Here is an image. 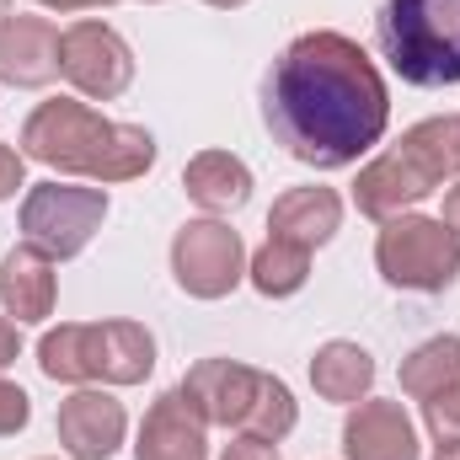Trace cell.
<instances>
[{"instance_id":"cell-30","label":"cell","mask_w":460,"mask_h":460,"mask_svg":"<svg viewBox=\"0 0 460 460\" xmlns=\"http://www.w3.org/2000/svg\"><path fill=\"white\" fill-rule=\"evenodd\" d=\"M434 460H460V445H434Z\"/></svg>"},{"instance_id":"cell-20","label":"cell","mask_w":460,"mask_h":460,"mask_svg":"<svg viewBox=\"0 0 460 460\" xmlns=\"http://www.w3.org/2000/svg\"><path fill=\"white\" fill-rule=\"evenodd\" d=\"M402 391L412 402H434L445 391H460V338L456 332L429 338V343H418L402 358Z\"/></svg>"},{"instance_id":"cell-32","label":"cell","mask_w":460,"mask_h":460,"mask_svg":"<svg viewBox=\"0 0 460 460\" xmlns=\"http://www.w3.org/2000/svg\"><path fill=\"white\" fill-rule=\"evenodd\" d=\"M5 16H11V0H0V22H5Z\"/></svg>"},{"instance_id":"cell-22","label":"cell","mask_w":460,"mask_h":460,"mask_svg":"<svg viewBox=\"0 0 460 460\" xmlns=\"http://www.w3.org/2000/svg\"><path fill=\"white\" fill-rule=\"evenodd\" d=\"M295 423H300V402H295V391H289L279 375H262V391H257V402H252L241 434H246V439H268V445H279V439L295 434Z\"/></svg>"},{"instance_id":"cell-1","label":"cell","mask_w":460,"mask_h":460,"mask_svg":"<svg viewBox=\"0 0 460 460\" xmlns=\"http://www.w3.org/2000/svg\"><path fill=\"white\" fill-rule=\"evenodd\" d=\"M262 123L300 166L338 172L385 139L391 92L348 32L316 27L268 65Z\"/></svg>"},{"instance_id":"cell-4","label":"cell","mask_w":460,"mask_h":460,"mask_svg":"<svg viewBox=\"0 0 460 460\" xmlns=\"http://www.w3.org/2000/svg\"><path fill=\"white\" fill-rule=\"evenodd\" d=\"M375 43L407 86H460V0H385Z\"/></svg>"},{"instance_id":"cell-23","label":"cell","mask_w":460,"mask_h":460,"mask_svg":"<svg viewBox=\"0 0 460 460\" xmlns=\"http://www.w3.org/2000/svg\"><path fill=\"white\" fill-rule=\"evenodd\" d=\"M423 429L434 434V445H460V391L423 402Z\"/></svg>"},{"instance_id":"cell-11","label":"cell","mask_w":460,"mask_h":460,"mask_svg":"<svg viewBox=\"0 0 460 460\" xmlns=\"http://www.w3.org/2000/svg\"><path fill=\"white\" fill-rule=\"evenodd\" d=\"M59 27L32 11H11L0 22V81L16 92H43L59 81Z\"/></svg>"},{"instance_id":"cell-26","label":"cell","mask_w":460,"mask_h":460,"mask_svg":"<svg viewBox=\"0 0 460 460\" xmlns=\"http://www.w3.org/2000/svg\"><path fill=\"white\" fill-rule=\"evenodd\" d=\"M220 460H279V445H268V439H235V445H226V456Z\"/></svg>"},{"instance_id":"cell-29","label":"cell","mask_w":460,"mask_h":460,"mask_svg":"<svg viewBox=\"0 0 460 460\" xmlns=\"http://www.w3.org/2000/svg\"><path fill=\"white\" fill-rule=\"evenodd\" d=\"M445 226H450V230L460 235V182L450 188V193H445Z\"/></svg>"},{"instance_id":"cell-14","label":"cell","mask_w":460,"mask_h":460,"mask_svg":"<svg viewBox=\"0 0 460 460\" xmlns=\"http://www.w3.org/2000/svg\"><path fill=\"white\" fill-rule=\"evenodd\" d=\"M134 460H209V423L182 391H161L139 423Z\"/></svg>"},{"instance_id":"cell-19","label":"cell","mask_w":460,"mask_h":460,"mask_svg":"<svg viewBox=\"0 0 460 460\" xmlns=\"http://www.w3.org/2000/svg\"><path fill=\"white\" fill-rule=\"evenodd\" d=\"M396 150H402L434 188H439V182H456L460 177V118L439 113V118L412 123V128L396 139Z\"/></svg>"},{"instance_id":"cell-16","label":"cell","mask_w":460,"mask_h":460,"mask_svg":"<svg viewBox=\"0 0 460 460\" xmlns=\"http://www.w3.org/2000/svg\"><path fill=\"white\" fill-rule=\"evenodd\" d=\"M338 230H343V199L332 188H289L268 209V235L289 241V246H305V252L327 246Z\"/></svg>"},{"instance_id":"cell-12","label":"cell","mask_w":460,"mask_h":460,"mask_svg":"<svg viewBox=\"0 0 460 460\" xmlns=\"http://www.w3.org/2000/svg\"><path fill=\"white\" fill-rule=\"evenodd\" d=\"M429 193H439L396 145L385 155H375L369 166H358V182H353V209L364 220H396V215H412V204H423Z\"/></svg>"},{"instance_id":"cell-28","label":"cell","mask_w":460,"mask_h":460,"mask_svg":"<svg viewBox=\"0 0 460 460\" xmlns=\"http://www.w3.org/2000/svg\"><path fill=\"white\" fill-rule=\"evenodd\" d=\"M43 11H102V5H118V0H38Z\"/></svg>"},{"instance_id":"cell-9","label":"cell","mask_w":460,"mask_h":460,"mask_svg":"<svg viewBox=\"0 0 460 460\" xmlns=\"http://www.w3.org/2000/svg\"><path fill=\"white\" fill-rule=\"evenodd\" d=\"M262 375L268 369H252V364H235V358H199L188 375H182V396L193 402V412L209 423V429H246V412L262 391Z\"/></svg>"},{"instance_id":"cell-24","label":"cell","mask_w":460,"mask_h":460,"mask_svg":"<svg viewBox=\"0 0 460 460\" xmlns=\"http://www.w3.org/2000/svg\"><path fill=\"white\" fill-rule=\"evenodd\" d=\"M32 423V396L22 391V385H11V380H0V439H11V434H22Z\"/></svg>"},{"instance_id":"cell-13","label":"cell","mask_w":460,"mask_h":460,"mask_svg":"<svg viewBox=\"0 0 460 460\" xmlns=\"http://www.w3.org/2000/svg\"><path fill=\"white\" fill-rule=\"evenodd\" d=\"M343 456L348 460H423L412 418L402 412V402H385V396L353 402V412L343 423Z\"/></svg>"},{"instance_id":"cell-3","label":"cell","mask_w":460,"mask_h":460,"mask_svg":"<svg viewBox=\"0 0 460 460\" xmlns=\"http://www.w3.org/2000/svg\"><path fill=\"white\" fill-rule=\"evenodd\" d=\"M38 369L59 385H139L155 369V338L139 322H65L43 332Z\"/></svg>"},{"instance_id":"cell-17","label":"cell","mask_w":460,"mask_h":460,"mask_svg":"<svg viewBox=\"0 0 460 460\" xmlns=\"http://www.w3.org/2000/svg\"><path fill=\"white\" fill-rule=\"evenodd\" d=\"M182 193L204 209V215H235L252 199V172L241 155L230 150H199L182 166Z\"/></svg>"},{"instance_id":"cell-27","label":"cell","mask_w":460,"mask_h":460,"mask_svg":"<svg viewBox=\"0 0 460 460\" xmlns=\"http://www.w3.org/2000/svg\"><path fill=\"white\" fill-rule=\"evenodd\" d=\"M16 358H22V332H16L11 316H0V375H5Z\"/></svg>"},{"instance_id":"cell-31","label":"cell","mask_w":460,"mask_h":460,"mask_svg":"<svg viewBox=\"0 0 460 460\" xmlns=\"http://www.w3.org/2000/svg\"><path fill=\"white\" fill-rule=\"evenodd\" d=\"M204 5H215V11H241L246 0H204Z\"/></svg>"},{"instance_id":"cell-2","label":"cell","mask_w":460,"mask_h":460,"mask_svg":"<svg viewBox=\"0 0 460 460\" xmlns=\"http://www.w3.org/2000/svg\"><path fill=\"white\" fill-rule=\"evenodd\" d=\"M22 155L54 166L65 177H86V182L108 188V182H134L155 166V134L139 123L102 118L92 102L54 97L27 113Z\"/></svg>"},{"instance_id":"cell-33","label":"cell","mask_w":460,"mask_h":460,"mask_svg":"<svg viewBox=\"0 0 460 460\" xmlns=\"http://www.w3.org/2000/svg\"><path fill=\"white\" fill-rule=\"evenodd\" d=\"M145 5H161V0H145Z\"/></svg>"},{"instance_id":"cell-6","label":"cell","mask_w":460,"mask_h":460,"mask_svg":"<svg viewBox=\"0 0 460 460\" xmlns=\"http://www.w3.org/2000/svg\"><path fill=\"white\" fill-rule=\"evenodd\" d=\"M108 220V188H75V182H38L22 199V235L43 246L54 262H70L92 246V235Z\"/></svg>"},{"instance_id":"cell-5","label":"cell","mask_w":460,"mask_h":460,"mask_svg":"<svg viewBox=\"0 0 460 460\" xmlns=\"http://www.w3.org/2000/svg\"><path fill=\"white\" fill-rule=\"evenodd\" d=\"M375 268L391 289L445 295L460 279V235L434 215H396L375 235Z\"/></svg>"},{"instance_id":"cell-10","label":"cell","mask_w":460,"mask_h":460,"mask_svg":"<svg viewBox=\"0 0 460 460\" xmlns=\"http://www.w3.org/2000/svg\"><path fill=\"white\" fill-rule=\"evenodd\" d=\"M54 429H59V445H65L70 460H113L123 434H128V412H123V402L113 391L81 385L75 396L59 402Z\"/></svg>"},{"instance_id":"cell-15","label":"cell","mask_w":460,"mask_h":460,"mask_svg":"<svg viewBox=\"0 0 460 460\" xmlns=\"http://www.w3.org/2000/svg\"><path fill=\"white\" fill-rule=\"evenodd\" d=\"M54 300H59L54 257L43 246H32V241L11 246L5 262H0V305H5V316H16V322H49Z\"/></svg>"},{"instance_id":"cell-8","label":"cell","mask_w":460,"mask_h":460,"mask_svg":"<svg viewBox=\"0 0 460 460\" xmlns=\"http://www.w3.org/2000/svg\"><path fill=\"white\" fill-rule=\"evenodd\" d=\"M172 279L193 300H226L246 279V246L226 220H188L172 235Z\"/></svg>"},{"instance_id":"cell-18","label":"cell","mask_w":460,"mask_h":460,"mask_svg":"<svg viewBox=\"0 0 460 460\" xmlns=\"http://www.w3.org/2000/svg\"><path fill=\"white\" fill-rule=\"evenodd\" d=\"M311 385H316L322 402H338V407L364 402L369 385H375V358H369V348L348 343V338L322 343L316 358H311Z\"/></svg>"},{"instance_id":"cell-21","label":"cell","mask_w":460,"mask_h":460,"mask_svg":"<svg viewBox=\"0 0 460 460\" xmlns=\"http://www.w3.org/2000/svg\"><path fill=\"white\" fill-rule=\"evenodd\" d=\"M246 279H252L257 295H268V300H289V295H300L305 279H311V252L268 235V241L246 257Z\"/></svg>"},{"instance_id":"cell-25","label":"cell","mask_w":460,"mask_h":460,"mask_svg":"<svg viewBox=\"0 0 460 460\" xmlns=\"http://www.w3.org/2000/svg\"><path fill=\"white\" fill-rule=\"evenodd\" d=\"M27 188V155L0 139V199H16Z\"/></svg>"},{"instance_id":"cell-7","label":"cell","mask_w":460,"mask_h":460,"mask_svg":"<svg viewBox=\"0 0 460 460\" xmlns=\"http://www.w3.org/2000/svg\"><path fill=\"white\" fill-rule=\"evenodd\" d=\"M59 75L86 102H113L134 86V49L123 43L118 27L97 22V16H81L59 38Z\"/></svg>"}]
</instances>
